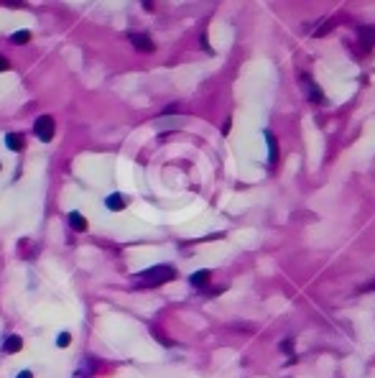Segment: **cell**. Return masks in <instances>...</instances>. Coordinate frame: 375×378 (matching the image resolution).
Here are the masks:
<instances>
[{"label":"cell","mask_w":375,"mask_h":378,"mask_svg":"<svg viewBox=\"0 0 375 378\" xmlns=\"http://www.w3.org/2000/svg\"><path fill=\"white\" fill-rule=\"evenodd\" d=\"M5 69H10V64H8L5 56H0V72H5Z\"/></svg>","instance_id":"cell-13"},{"label":"cell","mask_w":375,"mask_h":378,"mask_svg":"<svg viewBox=\"0 0 375 378\" xmlns=\"http://www.w3.org/2000/svg\"><path fill=\"white\" fill-rule=\"evenodd\" d=\"M365 289H375V281H373V284H368V286H365Z\"/></svg>","instance_id":"cell-15"},{"label":"cell","mask_w":375,"mask_h":378,"mask_svg":"<svg viewBox=\"0 0 375 378\" xmlns=\"http://www.w3.org/2000/svg\"><path fill=\"white\" fill-rule=\"evenodd\" d=\"M130 43L136 46L138 51H153L156 46H153V41H151V36H146V34H130Z\"/></svg>","instance_id":"cell-3"},{"label":"cell","mask_w":375,"mask_h":378,"mask_svg":"<svg viewBox=\"0 0 375 378\" xmlns=\"http://www.w3.org/2000/svg\"><path fill=\"white\" fill-rule=\"evenodd\" d=\"M125 205H128V200H125L120 192H112V194H108V197H105V207L112 210V212H120V210H125Z\"/></svg>","instance_id":"cell-4"},{"label":"cell","mask_w":375,"mask_h":378,"mask_svg":"<svg viewBox=\"0 0 375 378\" xmlns=\"http://www.w3.org/2000/svg\"><path fill=\"white\" fill-rule=\"evenodd\" d=\"M191 286H204L209 281V271H197V274H191Z\"/></svg>","instance_id":"cell-10"},{"label":"cell","mask_w":375,"mask_h":378,"mask_svg":"<svg viewBox=\"0 0 375 378\" xmlns=\"http://www.w3.org/2000/svg\"><path fill=\"white\" fill-rule=\"evenodd\" d=\"M171 279H176V271H174V266H153V268H148V271H143V274L138 276V281L143 284V286H161V284H166V281H171Z\"/></svg>","instance_id":"cell-1"},{"label":"cell","mask_w":375,"mask_h":378,"mask_svg":"<svg viewBox=\"0 0 375 378\" xmlns=\"http://www.w3.org/2000/svg\"><path fill=\"white\" fill-rule=\"evenodd\" d=\"M5 146H8L10 151H23L26 141H23V135H18V133H8V135H5Z\"/></svg>","instance_id":"cell-8"},{"label":"cell","mask_w":375,"mask_h":378,"mask_svg":"<svg viewBox=\"0 0 375 378\" xmlns=\"http://www.w3.org/2000/svg\"><path fill=\"white\" fill-rule=\"evenodd\" d=\"M21 347H23V340H21L18 335H8V337H5V342H3V353L13 355V353H18Z\"/></svg>","instance_id":"cell-5"},{"label":"cell","mask_w":375,"mask_h":378,"mask_svg":"<svg viewBox=\"0 0 375 378\" xmlns=\"http://www.w3.org/2000/svg\"><path fill=\"white\" fill-rule=\"evenodd\" d=\"M10 41L13 43H28V41H31V34H28V31H16L10 36Z\"/></svg>","instance_id":"cell-11"},{"label":"cell","mask_w":375,"mask_h":378,"mask_svg":"<svg viewBox=\"0 0 375 378\" xmlns=\"http://www.w3.org/2000/svg\"><path fill=\"white\" fill-rule=\"evenodd\" d=\"M69 342H72V335H69V332H62V335L56 337V345H59V347H67Z\"/></svg>","instance_id":"cell-12"},{"label":"cell","mask_w":375,"mask_h":378,"mask_svg":"<svg viewBox=\"0 0 375 378\" xmlns=\"http://www.w3.org/2000/svg\"><path fill=\"white\" fill-rule=\"evenodd\" d=\"M304 82H306V92H309V100H311V102H322V100H324L322 89H319L317 84H314L309 77H304Z\"/></svg>","instance_id":"cell-9"},{"label":"cell","mask_w":375,"mask_h":378,"mask_svg":"<svg viewBox=\"0 0 375 378\" xmlns=\"http://www.w3.org/2000/svg\"><path fill=\"white\" fill-rule=\"evenodd\" d=\"M34 133L38 135V138L46 143V141H51L54 138V118L51 115H41V118H36V123H34Z\"/></svg>","instance_id":"cell-2"},{"label":"cell","mask_w":375,"mask_h":378,"mask_svg":"<svg viewBox=\"0 0 375 378\" xmlns=\"http://www.w3.org/2000/svg\"><path fill=\"white\" fill-rule=\"evenodd\" d=\"M263 135H265V141H268V161H271V164H276V159H278V146H276V138H273V133H271V130H265Z\"/></svg>","instance_id":"cell-7"},{"label":"cell","mask_w":375,"mask_h":378,"mask_svg":"<svg viewBox=\"0 0 375 378\" xmlns=\"http://www.w3.org/2000/svg\"><path fill=\"white\" fill-rule=\"evenodd\" d=\"M16 378H34V376H31V371H21Z\"/></svg>","instance_id":"cell-14"},{"label":"cell","mask_w":375,"mask_h":378,"mask_svg":"<svg viewBox=\"0 0 375 378\" xmlns=\"http://www.w3.org/2000/svg\"><path fill=\"white\" fill-rule=\"evenodd\" d=\"M69 225H72V230H77V233L87 230V220H84L82 212H69Z\"/></svg>","instance_id":"cell-6"}]
</instances>
